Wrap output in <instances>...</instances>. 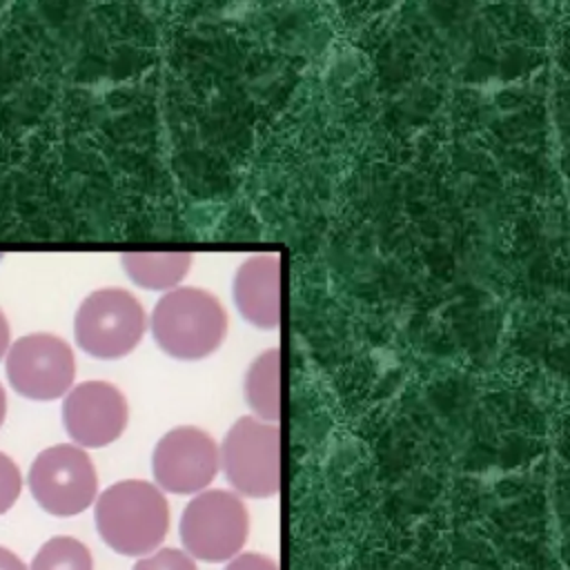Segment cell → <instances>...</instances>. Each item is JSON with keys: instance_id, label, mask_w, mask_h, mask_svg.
<instances>
[{"instance_id": "ba28073f", "label": "cell", "mask_w": 570, "mask_h": 570, "mask_svg": "<svg viewBox=\"0 0 570 570\" xmlns=\"http://www.w3.org/2000/svg\"><path fill=\"white\" fill-rule=\"evenodd\" d=\"M151 470L160 490L174 494H198L220 470L218 443L200 428H174L156 443Z\"/></svg>"}, {"instance_id": "6da1fadb", "label": "cell", "mask_w": 570, "mask_h": 570, "mask_svg": "<svg viewBox=\"0 0 570 570\" xmlns=\"http://www.w3.org/2000/svg\"><path fill=\"white\" fill-rule=\"evenodd\" d=\"M100 539L118 554L145 557L160 548L169 530V505L158 485L127 479L109 485L96 499Z\"/></svg>"}, {"instance_id": "7a4b0ae2", "label": "cell", "mask_w": 570, "mask_h": 570, "mask_svg": "<svg viewBox=\"0 0 570 570\" xmlns=\"http://www.w3.org/2000/svg\"><path fill=\"white\" fill-rule=\"evenodd\" d=\"M227 312L218 296L200 287H174L151 312L156 345L178 361L214 354L227 336Z\"/></svg>"}, {"instance_id": "52a82bcc", "label": "cell", "mask_w": 570, "mask_h": 570, "mask_svg": "<svg viewBox=\"0 0 570 570\" xmlns=\"http://www.w3.org/2000/svg\"><path fill=\"white\" fill-rule=\"evenodd\" d=\"M7 379L11 387L33 401H53L69 392L76 376V358L67 341L36 332L18 338L7 350Z\"/></svg>"}, {"instance_id": "2e32d148", "label": "cell", "mask_w": 570, "mask_h": 570, "mask_svg": "<svg viewBox=\"0 0 570 570\" xmlns=\"http://www.w3.org/2000/svg\"><path fill=\"white\" fill-rule=\"evenodd\" d=\"M225 570H278V563L258 552H238L234 559L227 561Z\"/></svg>"}, {"instance_id": "8992f818", "label": "cell", "mask_w": 570, "mask_h": 570, "mask_svg": "<svg viewBox=\"0 0 570 570\" xmlns=\"http://www.w3.org/2000/svg\"><path fill=\"white\" fill-rule=\"evenodd\" d=\"M27 481L36 503L53 517L85 512L98 492L94 461L78 445H51L42 450L33 459Z\"/></svg>"}, {"instance_id": "5b68a950", "label": "cell", "mask_w": 570, "mask_h": 570, "mask_svg": "<svg viewBox=\"0 0 570 570\" xmlns=\"http://www.w3.org/2000/svg\"><path fill=\"white\" fill-rule=\"evenodd\" d=\"M147 330V314L138 298L120 287L91 292L73 318L76 343L91 356L114 361L129 354Z\"/></svg>"}, {"instance_id": "3957f363", "label": "cell", "mask_w": 570, "mask_h": 570, "mask_svg": "<svg viewBox=\"0 0 570 570\" xmlns=\"http://www.w3.org/2000/svg\"><path fill=\"white\" fill-rule=\"evenodd\" d=\"M220 468L232 488L252 499L281 490V430L256 416H240L218 445Z\"/></svg>"}, {"instance_id": "9c48e42d", "label": "cell", "mask_w": 570, "mask_h": 570, "mask_svg": "<svg viewBox=\"0 0 570 570\" xmlns=\"http://www.w3.org/2000/svg\"><path fill=\"white\" fill-rule=\"evenodd\" d=\"M129 410L122 392L107 381L71 387L62 403V423L78 448H105L127 428Z\"/></svg>"}, {"instance_id": "ac0fdd59", "label": "cell", "mask_w": 570, "mask_h": 570, "mask_svg": "<svg viewBox=\"0 0 570 570\" xmlns=\"http://www.w3.org/2000/svg\"><path fill=\"white\" fill-rule=\"evenodd\" d=\"M9 341H11V327H9L7 316H4V314H2V309H0V358L7 354V350H9Z\"/></svg>"}, {"instance_id": "7c38bea8", "label": "cell", "mask_w": 570, "mask_h": 570, "mask_svg": "<svg viewBox=\"0 0 570 570\" xmlns=\"http://www.w3.org/2000/svg\"><path fill=\"white\" fill-rule=\"evenodd\" d=\"M243 392L256 419L276 423L281 416V350L261 352L245 372Z\"/></svg>"}, {"instance_id": "8fae6325", "label": "cell", "mask_w": 570, "mask_h": 570, "mask_svg": "<svg viewBox=\"0 0 570 570\" xmlns=\"http://www.w3.org/2000/svg\"><path fill=\"white\" fill-rule=\"evenodd\" d=\"M125 274L145 289L169 292L191 267L189 252H127L120 256Z\"/></svg>"}, {"instance_id": "9a60e30c", "label": "cell", "mask_w": 570, "mask_h": 570, "mask_svg": "<svg viewBox=\"0 0 570 570\" xmlns=\"http://www.w3.org/2000/svg\"><path fill=\"white\" fill-rule=\"evenodd\" d=\"M22 490V476L13 459H9L4 452H0V514H4Z\"/></svg>"}, {"instance_id": "30bf717a", "label": "cell", "mask_w": 570, "mask_h": 570, "mask_svg": "<svg viewBox=\"0 0 570 570\" xmlns=\"http://www.w3.org/2000/svg\"><path fill=\"white\" fill-rule=\"evenodd\" d=\"M234 303L243 318L261 330L281 325V254H254L234 276Z\"/></svg>"}, {"instance_id": "d6986e66", "label": "cell", "mask_w": 570, "mask_h": 570, "mask_svg": "<svg viewBox=\"0 0 570 570\" xmlns=\"http://www.w3.org/2000/svg\"><path fill=\"white\" fill-rule=\"evenodd\" d=\"M4 414H7V394H4V390L0 385V425L4 421Z\"/></svg>"}, {"instance_id": "277c9868", "label": "cell", "mask_w": 570, "mask_h": 570, "mask_svg": "<svg viewBox=\"0 0 570 570\" xmlns=\"http://www.w3.org/2000/svg\"><path fill=\"white\" fill-rule=\"evenodd\" d=\"M249 534L243 499L229 490L198 492L180 517V541L191 559L207 563L234 559Z\"/></svg>"}, {"instance_id": "4fadbf2b", "label": "cell", "mask_w": 570, "mask_h": 570, "mask_svg": "<svg viewBox=\"0 0 570 570\" xmlns=\"http://www.w3.org/2000/svg\"><path fill=\"white\" fill-rule=\"evenodd\" d=\"M29 570H94V559L82 541L53 537L36 552Z\"/></svg>"}, {"instance_id": "e0dca14e", "label": "cell", "mask_w": 570, "mask_h": 570, "mask_svg": "<svg viewBox=\"0 0 570 570\" xmlns=\"http://www.w3.org/2000/svg\"><path fill=\"white\" fill-rule=\"evenodd\" d=\"M0 570H27V568L11 550L0 546Z\"/></svg>"}, {"instance_id": "5bb4252c", "label": "cell", "mask_w": 570, "mask_h": 570, "mask_svg": "<svg viewBox=\"0 0 570 570\" xmlns=\"http://www.w3.org/2000/svg\"><path fill=\"white\" fill-rule=\"evenodd\" d=\"M134 570H198V568L185 550L158 548V550L140 557L136 561Z\"/></svg>"}]
</instances>
